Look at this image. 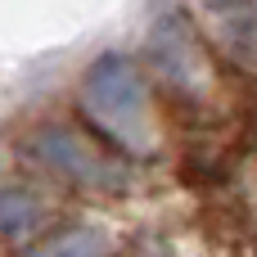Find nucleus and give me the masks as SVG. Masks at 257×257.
<instances>
[{"label":"nucleus","instance_id":"1","mask_svg":"<svg viewBox=\"0 0 257 257\" xmlns=\"http://www.w3.org/2000/svg\"><path fill=\"white\" fill-rule=\"evenodd\" d=\"M81 108L95 122L104 140H113L126 154H154L158 131H154V108H149V86L140 68L126 54H104L86 72L81 86Z\"/></svg>","mask_w":257,"mask_h":257},{"label":"nucleus","instance_id":"6","mask_svg":"<svg viewBox=\"0 0 257 257\" xmlns=\"http://www.w3.org/2000/svg\"><path fill=\"white\" fill-rule=\"evenodd\" d=\"M27 257H108V239H104L99 230L72 226V230H63V235L41 239Z\"/></svg>","mask_w":257,"mask_h":257},{"label":"nucleus","instance_id":"3","mask_svg":"<svg viewBox=\"0 0 257 257\" xmlns=\"http://www.w3.org/2000/svg\"><path fill=\"white\" fill-rule=\"evenodd\" d=\"M149 54L158 63V72L181 86V90H194L203 81V63H199V50H194V36L181 18H163L149 36Z\"/></svg>","mask_w":257,"mask_h":257},{"label":"nucleus","instance_id":"4","mask_svg":"<svg viewBox=\"0 0 257 257\" xmlns=\"http://www.w3.org/2000/svg\"><path fill=\"white\" fill-rule=\"evenodd\" d=\"M212 14L217 36L230 45V54L257 59V0H199Z\"/></svg>","mask_w":257,"mask_h":257},{"label":"nucleus","instance_id":"5","mask_svg":"<svg viewBox=\"0 0 257 257\" xmlns=\"http://www.w3.org/2000/svg\"><path fill=\"white\" fill-rule=\"evenodd\" d=\"M36 226H41V203H36V194L5 185V190H0V235L23 244V239L36 235Z\"/></svg>","mask_w":257,"mask_h":257},{"label":"nucleus","instance_id":"2","mask_svg":"<svg viewBox=\"0 0 257 257\" xmlns=\"http://www.w3.org/2000/svg\"><path fill=\"white\" fill-rule=\"evenodd\" d=\"M27 154L41 163V167H50L54 176H63V181H77V185H122V176L113 172V163H104L77 131H68V126H45V131H36L32 136V145H27Z\"/></svg>","mask_w":257,"mask_h":257}]
</instances>
